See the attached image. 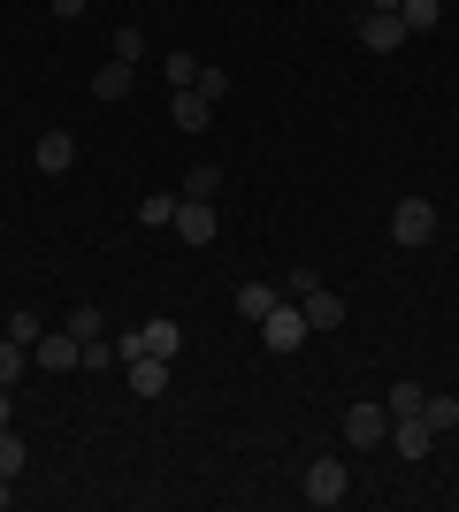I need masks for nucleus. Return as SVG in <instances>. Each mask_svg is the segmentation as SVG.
Here are the masks:
<instances>
[{
	"mask_svg": "<svg viewBox=\"0 0 459 512\" xmlns=\"http://www.w3.org/2000/svg\"><path fill=\"white\" fill-rule=\"evenodd\" d=\"M391 245H406V253L437 245V207H429V199H398L391 207Z\"/></svg>",
	"mask_w": 459,
	"mask_h": 512,
	"instance_id": "1",
	"label": "nucleus"
},
{
	"mask_svg": "<svg viewBox=\"0 0 459 512\" xmlns=\"http://www.w3.org/2000/svg\"><path fill=\"white\" fill-rule=\"evenodd\" d=\"M306 337H314V329H306V306H291V299L268 306V321H261V344H268V352H299Z\"/></svg>",
	"mask_w": 459,
	"mask_h": 512,
	"instance_id": "2",
	"label": "nucleus"
},
{
	"mask_svg": "<svg viewBox=\"0 0 459 512\" xmlns=\"http://www.w3.org/2000/svg\"><path fill=\"white\" fill-rule=\"evenodd\" d=\"M299 490H306V505H322V512H329V505H345V497H352V474H345V459H314Z\"/></svg>",
	"mask_w": 459,
	"mask_h": 512,
	"instance_id": "3",
	"label": "nucleus"
},
{
	"mask_svg": "<svg viewBox=\"0 0 459 512\" xmlns=\"http://www.w3.org/2000/svg\"><path fill=\"white\" fill-rule=\"evenodd\" d=\"M31 367H46V375H69V367H85V344L69 337V329H46V337L31 344Z\"/></svg>",
	"mask_w": 459,
	"mask_h": 512,
	"instance_id": "4",
	"label": "nucleus"
},
{
	"mask_svg": "<svg viewBox=\"0 0 459 512\" xmlns=\"http://www.w3.org/2000/svg\"><path fill=\"white\" fill-rule=\"evenodd\" d=\"M176 237H184V245H215V199H176V222H169Z\"/></svg>",
	"mask_w": 459,
	"mask_h": 512,
	"instance_id": "5",
	"label": "nucleus"
},
{
	"mask_svg": "<svg viewBox=\"0 0 459 512\" xmlns=\"http://www.w3.org/2000/svg\"><path fill=\"white\" fill-rule=\"evenodd\" d=\"M345 436H352V451L391 444V413H383V398H375V406H352V413H345Z\"/></svg>",
	"mask_w": 459,
	"mask_h": 512,
	"instance_id": "6",
	"label": "nucleus"
},
{
	"mask_svg": "<svg viewBox=\"0 0 459 512\" xmlns=\"http://www.w3.org/2000/svg\"><path fill=\"white\" fill-rule=\"evenodd\" d=\"M360 46H368V54H398V46H406L398 8H368V16H360Z\"/></svg>",
	"mask_w": 459,
	"mask_h": 512,
	"instance_id": "7",
	"label": "nucleus"
},
{
	"mask_svg": "<svg viewBox=\"0 0 459 512\" xmlns=\"http://www.w3.org/2000/svg\"><path fill=\"white\" fill-rule=\"evenodd\" d=\"M31 161H39V176H69L77 169V138H69V130H39Z\"/></svg>",
	"mask_w": 459,
	"mask_h": 512,
	"instance_id": "8",
	"label": "nucleus"
},
{
	"mask_svg": "<svg viewBox=\"0 0 459 512\" xmlns=\"http://www.w3.org/2000/svg\"><path fill=\"white\" fill-rule=\"evenodd\" d=\"M429 444H437V428L421 421V413H406V421H391V451H398V459H429Z\"/></svg>",
	"mask_w": 459,
	"mask_h": 512,
	"instance_id": "9",
	"label": "nucleus"
},
{
	"mask_svg": "<svg viewBox=\"0 0 459 512\" xmlns=\"http://www.w3.org/2000/svg\"><path fill=\"white\" fill-rule=\"evenodd\" d=\"M169 123L176 130H207L215 123V100H207V92H169Z\"/></svg>",
	"mask_w": 459,
	"mask_h": 512,
	"instance_id": "10",
	"label": "nucleus"
},
{
	"mask_svg": "<svg viewBox=\"0 0 459 512\" xmlns=\"http://www.w3.org/2000/svg\"><path fill=\"white\" fill-rule=\"evenodd\" d=\"M131 85H138L131 62H100L92 69V100H131Z\"/></svg>",
	"mask_w": 459,
	"mask_h": 512,
	"instance_id": "11",
	"label": "nucleus"
},
{
	"mask_svg": "<svg viewBox=\"0 0 459 512\" xmlns=\"http://www.w3.org/2000/svg\"><path fill=\"white\" fill-rule=\"evenodd\" d=\"M268 306H276V283H238V299H230V314L261 329V321H268Z\"/></svg>",
	"mask_w": 459,
	"mask_h": 512,
	"instance_id": "12",
	"label": "nucleus"
},
{
	"mask_svg": "<svg viewBox=\"0 0 459 512\" xmlns=\"http://www.w3.org/2000/svg\"><path fill=\"white\" fill-rule=\"evenodd\" d=\"M161 390H169V360L138 352V360H131V398H161Z\"/></svg>",
	"mask_w": 459,
	"mask_h": 512,
	"instance_id": "13",
	"label": "nucleus"
},
{
	"mask_svg": "<svg viewBox=\"0 0 459 512\" xmlns=\"http://www.w3.org/2000/svg\"><path fill=\"white\" fill-rule=\"evenodd\" d=\"M306 329H345V299H337V291H306Z\"/></svg>",
	"mask_w": 459,
	"mask_h": 512,
	"instance_id": "14",
	"label": "nucleus"
},
{
	"mask_svg": "<svg viewBox=\"0 0 459 512\" xmlns=\"http://www.w3.org/2000/svg\"><path fill=\"white\" fill-rule=\"evenodd\" d=\"M184 199H222V169L215 161H192V169H184Z\"/></svg>",
	"mask_w": 459,
	"mask_h": 512,
	"instance_id": "15",
	"label": "nucleus"
},
{
	"mask_svg": "<svg viewBox=\"0 0 459 512\" xmlns=\"http://www.w3.org/2000/svg\"><path fill=\"white\" fill-rule=\"evenodd\" d=\"M176 199H184V192H146V199H138V222H146V230H169V222H176Z\"/></svg>",
	"mask_w": 459,
	"mask_h": 512,
	"instance_id": "16",
	"label": "nucleus"
},
{
	"mask_svg": "<svg viewBox=\"0 0 459 512\" xmlns=\"http://www.w3.org/2000/svg\"><path fill=\"white\" fill-rule=\"evenodd\" d=\"M398 23H406V39H414V31H437V23H444V0H406Z\"/></svg>",
	"mask_w": 459,
	"mask_h": 512,
	"instance_id": "17",
	"label": "nucleus"
},
{
	"mask_svg": "<svg viewBox=\"0 0 459 512\" xmlns=\"http://www.w3.org/2000/svg\"><path fill=\"white\" fill-rule=\"evenodd\" d=\"M421 398H429L421 383H391V390H383V413H391V421H406V413H421Z\"/></svg>",
	"mask_w": 459,
	"mask_h": 512,
	"instance_id": "18",
	"label": "nucleus"
},
{
	"mask_svg": "<svg viewBox=\"0 0 459 512\" xmlns=\"http://www.w3.org/2000/svg\"><path fill=\"white\" fill-rule=\"evenodd\" d=\"M421 421H429V428H459V398L429 390V398H421Z\"/></svg>",
	"mask_w": 459,
	"mask_h": 512,
	"instance_id": "19",
	"label": "nucleus"
},
{
	"mask_svg": "<svg viewBox=\"0 0 459 512\" xmlns=\"http://www.w3.org/2000/svg\"><path fill=\"white\" fill-rule=\"evenodd\" d=\"M31 367V352H23L16 337H0V390H16V375Z\"/></svg>",
	"mask_w": 459,
	"mask_h": 512,
	"instance_id": "20",
	"label": "nucleus"
},
{
	"mask_svg": "<svg viewBox=\"0 0 459 512\" xmlns=\"http://www.w3.org/2000/svg\"><path fill=\"white\" fill-rule=\"evenodd\" d=\"M8 337H16V344H23V352H31V344H39V337H46V321H39V314H31V306H16V314H8Z\"/></svg>",
	"mask_w": 459,
	"mask_h": 512,
	"instance_id": "21",
	"label": "nucleus"
},
{
	"mask_svg": "<svg viewBox=\"0 0 459 512\" xmlns=\"http://www.w3.org/2000/svg\"><path fill=\"white\" fill-rule=\"evenodd\" d=\"M100 329H108V321H100V306H69V337H77V344H92Z\"/></svg>",
	"mask_w": 459,
	"mask_h": 512,
	"instance_id": "22",
	"label": "nucleus"
},
{
	"mask_svg": "<svg viewBox=\"0 0 459 512\" xmlns=\"http://www.w3.org/2000/svg\"><path fill=\"white\" fill-rule=\"evenodd\" d=\"M192 92H207V100L222 107V100H230V69H215V62H199V85H192Z\"/></svg>",
	"mask_w": 459,
	"mask_h": 512,
	"instance_id": "23",
	"label": "nucleus"
},
{
	"mask_svg": "<svg viewBox=\"0 0 459 512\" xmlns=\"http://www.w3.org/2000/svg\"><path fill=\"white\" fill-rule=\"evenodd\" d=\"M199 85V54H169V92H192Z\"/></svg>",
	"mask_w": 459,
	"mask_h": 512,
	"instance_id": "24",
	"label": "nucleus"
},
{
	"mask_svg": "<svg viewBox=\"0 0 459 512\" xmlns=\"http://www.w3.org/2000/svg\"><path fill=\"white\" fill-rule=\"evenodd\" d=\"M0 474H8V482L23 474V436H16V428H0Z\"/></svg>",
	"mask_w": 459,
	"mask_h": 512,
	"instance_id": "25",
	"label": "nucleus"
},
{
	"mask_svg": "<svg viewBox=\"0 0 459 512\" xmlns=\"http://www.w3.org/2000/svg\"><path fill=\"white\" fill-rule=\"evenodd\" d=\"M138 54H146V31H138V23H123V31H115V62H138Z\"/></svg>",
	"mask_w": 459,
	"mask_h": 512,
	"instance_id": "26",
	"label": "nucleus"
},
{
	"mask_svg": "<svg viewBox=\"0 0 459 512\" xmlns=\"http://www.w3.org/2000/svg\"><path fill=\"white\" fill-rule=\"evenodd\" d=\"M46 8H54V16H62V23H69V16H85L92 0H46Z\"/></svg>",
	"mask_w": 459,
	"mask_h": 512,
	"instance_id": "27",
	"label": "nucleus"
},
{
	"mask_svg": "<svg viewBox=\"0 0 459 512\" xmlns=\"http://www.w3.org/2000/svg\"><path fill=\"white\" fill-rule=\"evenodd\" d=\"M8 497H16V490H8V474H0V512H8Z\"/></svg>",
	"mask_w": 459,
	"mask_h": 512,
	"instance_id": "28",
	"label": "nucleus"
},
{
	"mask_svg": "<svg viewBox=\"0 0 459 512\" xmlns=\"http://www.w3.org/2000/svg\"><path fill=\"white\" fill-rule=\"evenodd\" d=\"M0 428H8V390H0Z\"/></svg>",
	"mask_w": 459,
	"mask_h": 512,
	"instance_id": "29",
	"label": "nucleus"
},
{
	"mask_svg": "<svg viewBox=\"0 0 459 512\" xmlns=\"http://www.w3.org/2000/svg\"><path fill=\"white\" fill-rule=\"evenodd\" d=\"M368 8H406V0H368Z\"/></svg>",
	"mask_w": 459,
	"mask_h": 512,
	"instance_id": "30",
	"label": "nucleus"
}]
</instances>
